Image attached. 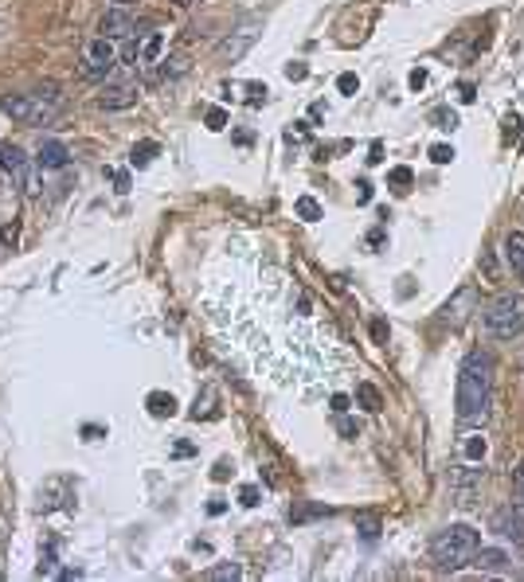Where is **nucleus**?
Masks as SVG:
<instances>
[{"label":"nucleus","mask_w":524,"mask_h":582,"mask_svg":"<svg viewBox=\"0 0 524 582\" xmlns=\"http://www.w3.org/2000/svg\"><path fill=\"white\" fill-rule=\"evenodd\" d=\"M489 379H493V356L485 348H473L458 376V422L473 426L489 414Z\"/></svg>","instance_id":"f257e3e1"},{"label":"nucleus","mask_w":524,"mask_h":582,"mask_svg":"<svg viewBox=\"0 0 524 582\" xmlns=\"http://www.w3.org/2000/svg\"><path fill=\"white\" fill-rule=\"evenodd\" d=\"M478 547H481V531L470 528V524H450V528H442L435 539H430V555H435V563L446 567V571L466 567Z\"/></svg>","instance_id":"f03ea898"},{"label":"nucleus","mask_w":524,"mask_h":582,"mask_svg":"<svg viewBox=\"0 0 524 582\" xmlns=\"http://www.w3.org/2000/svg\"><path fill=\"white\" fill-rule=\"evenodd\" d=\"M485 328L501 340H513L524 333V297L516 293H501L485 305Z\"/></svg>","instance_id":"7ed1b4c3"},{"label":"nucleus","mask_w":524,"mask_h":582,"mask_svg":"<svg viewBox=\"0 0 524 582\" xmlns=\"http://www.w3.org/2000/svg\"><path fill=\"white\" fill-rule=\"evenodd\" d=\"M0 114H8L12 121H24V125H40V121L55 118V106L44 98H24V94H4L0 98Z\"/></svg>","instance_id":"20e7f679"},{"label":"nucleus","mask_w":524,"mask_h":582,"mask_svg":"<svg viewBox=\"0 0 524 582\" xmlns=\"http://www.w3.org/2000/svg\"><path fill=\"white\" fill-rule=\"evenodd\" d=\"M114 67H118V51H114L110 39L98 35V39H90L82 47V78H106Z\"/></svg>","instance_id":"39448f33"},{"label":"nucleus","mask_w":524,"mask_h":582,"mask_svg":"<svg viewBox=\"0 0 524 582\" xmlns=\"http://www.w3.org/2000/svg\"><path fill=\"white\" fill-rule=\"evenodd\" d=\"M493 531L501 539H513V543H524V504L516 500V504H509V508H497L493 512V524H489Z\"/></svg>","instance_id":"423d86ee"},{"label":"nucleus","mask_w":524,"mask_h":582,"mask_svg":"<svg viewBox=\"0 0 524 582\" xmlns=\"http://www.w3.org/2000/svg\"><path fill=\"white\" fill-rule=\"evenodd\" d=\"M259 32H262V24H254V20H251V24H243V28H235V32H231L227 39L219 44V55H223V59H231V63H239L243 55L254 47Z\"/></svg>","instance_id":"0eeeda50"},{"label":"nucleus","mask_w":524,"mask_h":582,"mask_svg":"<svg viewBox=\"0 0 524 582\" xmlns=\"http://www.w3.org/2000/svg\"><path fill=\"white\" fill-rule=\"evenodd\" d=\"M102 109H130L137 106V82H110L106 90L98 94Z\"/></svg>","instance_id":"6e6552de"},{"label":"nucleus","mask_w":524,"mask_h":582,"mask_svg":"<svg viewBox=\"0 0 524 582\" xmlns=\"http://www.w3.org/2000/svg\"><path fill=\"white\" fill-rule=\"evenodd\" d=\"M133 28H137V24H133V16L125 8H110L106 16L98 20V35H102V39H125Z\"/></svg>","instance_id":"1a4fd4ad"},{"label":"nucleus","mask_w":524,"mask_h":582,"mask_svg":"<svg viewBox=\"0 0 524 582\" xmlns=\"http://www.w3.org/2000/svg\"><path fill=\"white\" fill-rule=\"evenodd\" d=\"M35 161H28V152L20 149V145H8V141H0V168L12 176V180H20L28 168H32Z\"/></svg>","instance_id":"9d476101"},{"label":"nucleus","mask_w":524,"mask_h":582,"mask_svg":"<svg viewBox=\"0 0 524 582\" xmlns=\"http://www.w3.org/2000/svg\"><path fill=\"white\" fill-rule=\"evenodd\" d=\"M473 567H478V571H493V574H505L509 571V551H501V547H478L473 551Z\"/></svg>","instance_id":"9b49d317"},{"label":"nucleus","mask_w":524,"mask_h":582,"mask_svg":"<svg viewBox=\"0 0 524 582\" xmlns=\"http://www.w3.org/2000/svg\"><path fill=\"white\" fill-rule=\"evenodd\" d=\"M67 161H71V152H67L63 141H44L40 152H35V164H40V168H67Z\"/></svg>","instance_id":"f8f14e48"},{"label":"nucleus","mask_w":524,"mask_h":582,"mask_svg":"<svg viewBox=\"0 0 524 582\" xmlns=\"http://www.w3.org/2000/svg\"><path fill=\"white\" fill-rule=\"evenodd\" d=\"M505 262H509V270L524 281V231H509V235H505Z\"/></svg>","instance_id":"ddd939ff"},{"label":"nucleus","mask_w":524,"mask_h":582,"mask_svg":"<svg viewBox=\"0 0 524 582\" xmlns=\"http://www.w3.org/2000/svg\"><path fill=\"white\" fill-rule=\"evenodd\" d=\"M164 44H168V35L164 32H149L141 44H137V63H161Z\"/></svg>","instance_id":"4468645a"},{"label":"nucleus","mask_w":524,"mask_h":582,"mask_svg":"<svg viewBox=\"0 0 524 582\" xmlns=\"http://www.w3.org/2000/svg\"><path fill=\"white\" fill-rule=\"evenodd\" d=\"M478 301V293L473 290H462L458 297H454V301H446V309H442V321H450V324H458V321H466V309H470V305Z\"/></svg>","instance_id":"2eb2a0df"},{"label":"nucleus","mask_w":524,"mask_h":582,"mask_svg":"<svg viewBox=\"0 0 524 582\" xmlns=\"http://www.w3.org/2000/svg\"><path fill=\"white\" fill-rule=\"evenodd\" d=\"M145 407H149L153 418H173V414H176V399L168 395V391H153V395L145 399Z\"/></svg>","instance_id":"dca6fc26"},{"label":"nucleus","mask_w":524,"mask_h":582,"mask_svg":"<svg viewBox=\"0 0 524 582\" xmlns=\"http://www.w3.org/2000/svg\"><path fill=\"white\" fill-rule=\"evenodd\" d=\"M485 450H489V446H485V434H466V438H462V457H466V461H485Z\"/></svg>","instance_id":"f3484780"},{"label":"nucleus","mask_w":524,"mask_h":582,"mask_svg":"<svg viewBox=\"0 0 524 582\" xmlns=\"http://www.w3.org/2000/svg\"><path fill=\"white\" fill-rule=\"evenodd\" d=\"M356 399H360V407L368 410V414H380L383 410V395L372 383H356Z\"/></svg>","instance_id":"a211bd4d"},{"label":"nucleus","mask_w":524,"mask_h":582,"mask_svg":"<svg viewBox=\"0 0 524 582\" xmlns=\"http://www.w3.org/2000/svg\"><path fill=\"white\" fill-rule=\"evenodd\" d=\"M40 173H44V168H40V164H32V168H28V173L16 180L24 195H40V192H44V176H40Z\"/></svg>","instance_id":"6ab92c4d"},{"label":"nucleus","mask_w":524,"mask_h":582,"mask_svg":"<svg viewBox=\"0 0 524 582\" xmlns=\"http://www.w3.org/2000/svg\"><path fill=\"white\" fill-rule=\"evenodd\" d=\"M294 211H297V219H306V223H317V219L325 215V211H321V204H317L313 195H297Z\"/></svg>","instance_id":"aec40b11"},{"label":"nucleus","mask_w":524,"mask_h":582,"mask_svg":"<svg viewBox=\"0 0 524 582\" xmlns=\"http://www.w3.org/2000/svg\"><path fill=\"white\" fill-rule=\"evenodd\" d=\"M157 157V141H141V145H133V152H130V164L133 168H145V164Z\"/></svg>","instance_id":"412c9836"},{"label":"nucleus","mask_w":524,"mask_h":582,"mask_svg":"<svg viewBox=\"0 0 524 582\" xmlns=\"http://www.w3.org/2000/svg\"><path fill=\"white\" fill-rule=\"evenodd\" d=\"M411 180H415V173H411L407 164H399V168H392V173H387V184H392L395 192H407V188H411Z\"/></svg>","instance_id":"4be33fe9"},{"label":"nucleus","mask_w":524,"mask_h":582,"mask_svg":"<svg viewBox=\"0 0 524 582\" xmlns=\"http://www.w3.org/2000/svg\"><path fill=\"white\" fill-rule=\"evenodd\" d=\"M188 67H192V59H188V55H173V59H164V78L188 75Z\"/></svg>","instance_id":"5701e85b"},{"label":"nucleus","mask_w":524,"mask_h":582,"mask_svg":"<svg viewBox=\"0 0 524 582\" xmlns=\"http://www.w3.org/2000/svg\"><path fill=\"white\" fill-rule=\"evenodd\" d=\"M204 125H208L211 133H219V130H227V109L223 106H211L208 114H204Z\"/></svg>","instance_id":"b1692460"},{"label":"nucleus","mask_w":524,"mask_h":582,"mask_svg":"<svg viewBox=\"0 0 524 582\" xmlns=\"http://www.w3.org/2000/svg\"><path fill=\"white\" fill-rule=\"evenodd\" d=\"M356 528H360V536L368 539V543L380 539V520H376V516H356Z\"/></svg>","instance_id":"393cba45"},{"label":"nucleus","mask_w":524,"mask_h":582,"mask_svg":"<svg viewBox=\"0 0 524 582\" xmlns=\"http://www.w3.org/2000/svg\"><path fill=\"white\" fill-rule=\"evenodd\" d=\"M337 90H340V94H356V90H360V78H356V75H352V71H344V75H340L337 78Z\"/></svg>","instance_id":"a878e982"},{"label":"nucleus","mask_w":524,"mask_h":582,"mask_svg":"<svg viewBox=\"0 0 524 582\" xmlns=\"http://www.w3.org/2000/svg\"><path fill=\"white\" fill-rule=\"evenodd\" d=\"M259 500H262L259 485H243V488H239V504H243V508H254Z\"/></svg>","instance_id":"bb28decb"},{"label":"nucleus","mask_w":524,"mask_h":582,"mask_svg":"<svg viewBox=\"0 0 524 582\" xmlns=\"http://www.w3.org/2000/svg\"><path fill=\"white\" fill-rule=\"evenodd\" d=\"M430 161H435V164H450V161H454V145H430Z\"/></svg>","instance_id":"cd10ccee"},{"label":"nucleus","mask_w":524,"mask_h":582,"mask_svg":"<svg viewBox=\"0 0 524 582\" xmlns=\"http://www.w3.org/2000/svg\"><path fill=\"white\" fill-rule=\"evenodd\" d=\"M309 75V67L302 63V59H294V63H286V78H290V82H302V78Z\"/></svg>","instance_id":"c85d7f7f"},{"label":"nucleus","mask_w":524,"mask_h":582,"mask_svg":"<svg viewBox=\"0 0 524 582\" xmlns=\"http://www.w3.org/2000/svg\"><path fill=\"white\" fill-rule=\"evenodd\" d=\"M208 579H239V567H235V563H227V567H211Z\"/></svg>","instance_id":"c756f323"},{"label":"nucleus","mask_w":524,"mask_h":582,"mask_svg":"<svg viewBox=\"0 0 524 582\" xmlns=\"http://www.w3.org/2000/svg\"><path fill=\"white\" fill-rule=\"evenodd\" d=\"M247 94H251V98H247V102H251V106H262V102H266V94H270V90H266V87H259V82H251V87H247Z\"/></svg>","instance_id":"7c9ffc66"},{"label":"nucleus","mask_w":524,"mask_h":582,"mask_svg":"<svg viewBox=\"0 0 524 582\" xmlns=\"http://www.w3.org/2000/svg\"><path fill=\"white\" fill-rule=\"evenodd\" d=\"M435 121H438V130H454V125H458V114H446V109H438Z\"/></svg>","instance_id":"2f4dec72"},{"label":"nucleus","mask_w":524,"mask_h":582,"mask_svg":"<svg viewBox=\"0 0 524 582\" xmlns=\"http://www.w3.org/2000/svg\"><path fill=\"white\" fill-rule=\"evenodd\" d=\"M35 98H44V102H59V87H55V82H44V87L35 90Z\"/></svg>","instance_id":"473e14b6"},{"label":"nucleus","mask_w":524,"mask_h":582,"mask_svg":"<svg viewBox=\"0 0 524 582\" xmlns=\"http://www.w3.org/2000/svg\"><path fill=\"white\" fill-rule=\"evenodd\" d=\"M407 82H411V90H423V87H426V71H423V67H415V71H411V78H407Z\"/></svg>","instance_id":"72a5a7b5"},{"label":"nucleus","mask_w":524,"mask_h":582,"mask_svg":"<svg viewBox=\"0 0 524 582\" xmlns=\"http://www.w3.org/2000/svg\"><path fill=\"white\" fill-rule=\"evenodd\" d=\"M356 204H372V184L368 180L356 184Z\"/></svg>","instance_id":"f704fd0d"},{"label":"nucleus","mask_w":524,"mask_h":582,"mask_svg":"<svg viewBox=\"0 0 524 582\" xmlns=\"http://www.w3.org/2000/svg\"><path fill=\"white\" fill-rule=\"evenodd\" d=\"M372 336H376V344H387V324H383V321H372Z\"/></svg>","instance_id":"c9c22d12"},{"label":"nucleus","mask_w":524,"mask_h":582,"mask_svg":"<svg viewBox=\"0 0 524 582\" xmlns=\"http://www.w3.org/2000/svg\"><path fill=\"white\" fill-rule=\"evenodd\" d=\"M340 434H344V438H356V434H360V426H356L352 418H340Z\"/></svg>","instance_id":"e433bc0d"},{"label":"nucleus","mask_w":524,"mask_h":582,"mask_svg":"<svg viewBox=\"0 0 524 582\" xmlns=\"http://www.w3.org/2000/svg\"><path fill=\"white\" fill-rule=\"evenodd\" d=\"M321 512H325V516H329V508H302V512H294V520H297V524H302V520H309V516H321Z\"/></svg>","instance_id":"4c0bfd02"},{"label":"nucleus","mask_w":524,"mask_h":582,"mask_svg":"<svg viewBox=\"0 0 524 582\" xmlns=\"http://www.w3.org/2000/svg\"><path fill=\"white\" fill-rule=\"evenodd\" d=\"M114 188H118L121 195L130 192V173H114Z\"/></svg>","instance_id":"58836bf2"},{"label":"nucleus","mask_w":524,"mask_h":582,"mask_svg":"<svg viewBox=\"0 0 524 582\" xmlns=\"http://www.w3.org/2000/svg\"><path fill=\"white\" fill-rule=\"evenodd\" d=\"M333 410H337V414H349V395H333Z\"/></svg>","instance_id":"ea45409f"},{"label":"nucleus","mask_w":524,"mask_h":582,"mask_svg":"<svg viewBox=\"0 0 524 582\" xmlns=\"http://www.w3.org/2000/svg\"><path fill=\"white\" fill-rule=\"evenodd\" d=\"M383 161V145L380 141H372V149H368V164H380Z\"/></svg>","instance_id":"a19ab883"},{"label":"nucleus","mask_w":524,"mask_h":582,"mask_svg":"<svg viewBox=\"0 0 524 582\" xmlns=\"http://www.w3.org/2000/svg\"><path fill=\"white\" fill-rule=\"evenodd\" d=\"M458 98H462V102H466V106H470L473 98H478V90H473L470 82H462V87H458Z\"/></svg>","instance_id":"79ce46f5"},{"label":"nucleus","mask_w":524,"mask_h":582,"mask_svg":"<svg viewBox=\"0 0 524 582\" xmlns=\"http://www.w3.org/2000/svg\"><path fill=\"white\" fill-rule=\"evenodd\" d=\"M227 512V500H208V516H223Z\"/></svg>","instance_id":"37998d69"},{"label":"nucleus","mask_w":524,"mask_h":582,"mask_svg":"<svg viewBox=\"0 0 524 582\" xmlns=\"http://www.w3.org/2000/svg\"><path fill=\"white\" fill-rule=\"evenodd\" d=\"M211 477H216V481H227V477H231V465H227V461H219L216 469H211Z\"/></svg>","instance_id":"c03bdc74"},{"label":"nucleus","mask_w":524,"mask_h":582,"mask_svg":"<svg viewBox=\"0 0 524 582\" xmlns=\"http://www.w3.org/2000/svg\"><path fill=\"white\" fill-rule=\"evenodd\" d=\"M173 453H176V457H192V453H196V446H188V442H176V446H173Z\"/></svg>","instance_id":"a18cd8bd"},{"label":"nucleus","mask_w":524,"mask_h":582,"mask_svg":"<svg viewBox=\"0 0 524 582\" xmlns=\"http://www.w3.org/2000/svg\"><path fill=\"white\" fill-rule=\"evenodd\" d=\"M505 133H509V137H516V133H521V118H505Z\"/></svg>","instance_id":"49530a36"},{"label":"nucleus","mask_w":524,"mask_h":582,"mask_svg":"<svg viewBox=\"0 0 524 582\" xmlns=\"http://www.w3.org/2000/svg\"><path fill=\"white\" fill-rule=\"evenodd\" d=\"M516 500H521V504H524V465H521V469H516Z\"/></svg>","instance_id":"de8ad7c7"},{"label":"nucleus","mask_w":524,"mask_h":582,"mask_svg":"<svg viewBox=\"0 0 524 582\" xmlns=\"http://www.w3.org/2000/svg\"><path fill=\"white\" fill-rule=\"evenodd\" d=\"M368 242H372V247H380V242H383V227H376V231H372Z\"/></svg>","instance_id":"09e8293b"},{"label":"nucleus","mask_w":524,"mask_h":582,"mask_svg":"<svg viewBox=\"0 0 524 582\" xmlns=\"http://www.w3.org/2000/svg\"><path fill=\"white\" fill-rule=\"evenodd\" d=\"M173 4H180V8H188V4H196V0H173Z\"/></svg>","instance_id":"8fccbe9b"},{"label":"nucleus","mask_w":524,"mask_h":582,"mask_svg":"<svg viewBox=\"0 0 524 582\" xmlns=\"http://www.w3.org/2000/svg\"><path fill=\"white\" fill-rule=\"evenodd\" d=\"M130 4H133V0H118V8H130Z\"/></svg>","instance_id":"3c124183"}]
</instances>
